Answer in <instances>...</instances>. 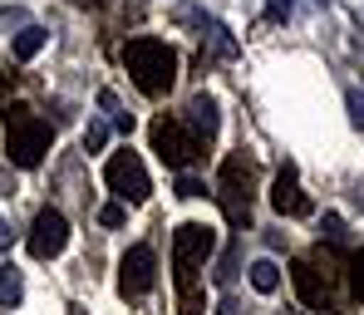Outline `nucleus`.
Returning a JSON list of instances; mask_svg holds the SVG:
<instances>
[{"label": "nucleus", "instance_id": "f257e3e1", "mask_svg": "<svg viewBox=\"0 0 364 315\" xmlns=\"http://www.w3.org/2000/svg\"><path fill=\"white\" fill-rule=\"evenodd\" d=\"M123 69L148 99H163L178 84V50L168 40H158V35H133L123 45Z\"/></svg>", "mask_w": 364, "mask_h": 315}, {"label": "nucleus", "instance_id": "f03ea898", "mask_svg": "<svg viewBox=\"0 0 364 315\" xmlns=\"http://www.w3.org/2000/svg\"><path fill=\"white\" fill-rule=\"evenodd\" d=\"M0 119H5V158L15 168H40L50 143H55V128L45 124L40 114H30L25 104H15L10 94L0 99Z\"/></svg>", "mask_w": 364, "mask_h": 315}, {"label": "nucleus", "instance_id": "7ed1b4c3", "mask_svg": "<svg viewBox=\"0 0 364 315\" xmlns=\"http://www.w3.org/2000/svg\"><path fill=\"white\" fill-rule=\"evenodd\" d=\"M251 197H256V158L227 153L222 158V173H217V202H222V217L237 232L251 227Z\"/></svg>", "mask_w": 364, "mask_h": 315}, {"label": "nucleus", "instance_id": "20e7f679", "mask_svg": "<svg viewBox=\"0 0 364 315\" xmlns=\"http://www.w3.org/2000/svg\"><path fill=\"white\" fill-rule=\"evenodd\" d=\"M291 286H296L305 311H330L335 306V266H330V256L315 252V256L291 261Z\"/></svg>", "mask_w": 364, "mask_h": 315}, {"label": "nucleus", "instance_id": "39448f33", "mask_svg": "<svg viewBox=\"0 0 364 315\" xmlns=\"http://www.w3.org/2000/svg\"><path fill=\"white\" fill-rule=\"evenodd\" d=\"M212 252H217V232L207 222H182L173 232V276H178V286H192L197 266H207Z\"/></svg>", "mask_w": 364, "mask_h": 315}, {"label": "nucleus", "instance_id": "423d86ee", "mask_svg": "<svg viewBox=\"0 0 364 315\" xmlns=\"http://www.w3.org/2000/svg\"><path fill=\"white\" fill-rule=\"evenodd\" d=\"M148 138H153V153H158L173 173H187V168H192V158L207 148V143H202L192 128L182 124V119H168V114H163V119H153Z\"/></svg>", "mask_w": 364, "mask_h": 315}, {"label": "nucleus", "instance_id": "0eeeda50", "mask_svg": "<svg viewBox=\"0 0 364 315\" xmlns=\"http://www.w3.org/2000/svg\"><path fill=\"white\" fill-rule=\"evenodd\" d=\"M104 183H109V192L119 197V202H128V207H143L148 197H153V183H148V168L138 163V153H114L109 163H104Z\"/></svg>", "mask_w": 364, "mask_h": 315}, {"label": "nucleus", "instance_id": "6e6552de", "mask_svg": "<svg viewBox=\"0 0 364 315\" xmlns=\"http://www.w3.org/2000/svg\"><path fill=\"white\" fill-rule=\"evenodd\" d=\"M153 286H158V256H153V247L138 242L119 261V291H123V301H143Z\"/></svg>", "mask_w": 364, "mask_h": 315}, {"label": "nucleus", "instance_id": "1a4fd4ad", "mask_svg": "<svg viewBox=\"0 0 364 315\" xmlns=\"http://www.w3.org/2000/svg\"><path fill=\"white\" fill-rule=\"evenodd\" d=\"M25 247H30L35 261H50V256H60L64 247H69V222H64L60 207H45V212L35 217V227H30Z\"/></svg>", "mask_w": 364, "mask_h": 315}, {"label": "nucleus", "instance_id": "9d476101", "mask_svg": "<svg viewBox=\"0 0 364 315\" xmlns=\"http://www.w3.org/2000/svg\"><path fill=\"white\" fill-rule=\"evenodd\" d=\"M271 207H276L281 217H310V197H305V188H301L296 163H286V168L276 173V183H271Z\"/></svg>", "mask_w": 364, "mask_h": 315}, {"label": "nucleus", "instance_id": "9b49d317", "mask_svg": "<svg viewBox=\"0 0 364 315\" xmlns=\"http://www.w3.org/2000/svg\"><path fill=\"white\" fill-rule=\"evenodd\" d=\"M182 124L192 128L202 143H212V133H217V104L207 99V94H197L192 104H187V114H182Z\"/></svg>", "mask_w": 364, "mask_h": 315}, {"label": "nucleus", "instance_id": "f8f14e48", "mask_svg": "<svg viewBox=\"0 0 364 315\" xmlns=\"http://www.w3.org/2000/svg\"><path fill=\"white\" fill-rule=\"evenodd\" d=\"M10 50H15V60H35V55L45 50V30H40V25H20V35H15Z\"/></svg>", "mask_w": 364, "mask_h": 315}, {"label": "nucleus", "instance_id": "ddd939ff", "mask_svg": "<svg viewBox=\"0 0 364 315\" xmlns=\"http://www.w3.org/2000/svg\"><path fill=\"white\" fill-rule=\"evenodd\" d=\"M20 296H25V276L5 261L0 266V306H20Z\"/></svg>", "mask_w": 364, "mask_h": 315}, {"label": "nucleus", "instance_id": "4468645a", "mask_svg": "<svg viewBox=\"0 0 364 315\" xmlns=\"http://www.w3.org/2000/svg\"><path fill=\"white\" fill-rule=\"evenodd\" d=\"M232 55H237V40L227 35V25H212V50L202 45V64L207 60H232Z\"/></svg>", "mask_w": 364, "mask_h": 315}, {"label": "nucleus", "instance_id": "2eb2a0df", "mask_svg": "<svg viewBox=\"0 0 364 315\" xmlns=\"http://www.w3.org/2000/svg\"><path fill=\"white\" fill-rule=\"evenodd\" d=\"M251 286H256L261 296H271V291L281 286V266H276V261H256V266H251Z\"/></svg>", "mask_w": 364, "mask_h": 315}, {"label": "nucleus", "instance_id": "dca6fc26", "mask_svg": "<svg viewBox=\"0 0 364 315\" xmlns=\"http://www.w3.org/2000/svg\"><path fill=\"white\" fill-rule=\"evenodd\" d=\"M237 276H242V256H237V247H227V252H222V261H217V271H212V281L227 291Z\"/></svg>", "mask_w": 364, "mask_h": 315}, {"label": "nucleus", "instance_id": "f3484780", "mask_svg": "<svg viewBox=\"0 0 364 315\" xmlns=\"http://www.w3.org/2000/svg\"><path fill=\"white\" fill-rule=\"evenodd\" d=\"M182 296H178V315H202L207 311V296L197 291V286H178Z\"/></svg>", "mask_w": 364, "mask_h": 315}, {"label": "nucleus", "instance_id": "a211bd4d", "mask_svg": "<svg viewBox=\"0 0 364 315\" xmlns=\"http://www.w3.org/2000/svg\"><path fill=\"white\" fill-rule=\"evenodd\" d=\"M350 286H355V296L364 301V247H360V252H350Z\"/></svg>", "mask_w": 364, "mask_h": 315}, {"label": "nucleus", "instance_id": "6ab92c4d", "mask_svg": "<svg viewBox=\"0 0 364 315\" xmlns=\"http://www.w3.org/2000/svg\"><path fill=\"white\" fill-rule=\"evenodd\" d=\"M104 143H109V128H104V124H89V128H84V148H89V153H99Z\"/></svg>", "mask_w": 364, "mask_h": 315}, {"label": "nucleus", "instance_id": "aec40b11", "mask_svg": "<svg viewBox=\"0 0 364 315\" xmlns=\"http://www.w3.org/2000/svg\"><path fill=\"white\" fill-rule=\"evenodd\" d=\"M178 197H207V188H202L192 173H178Z\"/></svg>", "mask_w": 364, "mask_h": 315}, {"label": "nucleus", "instance_id": "412c9836", "mask_svg": "<svg viewBox=\"0 0 364 315\" xmlns=\"http://www.w3.org/2000/svg\"><path fill=\"white\" fill-rule=\"evenodd\" d=\"M296 0H266V20H291Z\"/></svg>", "mask_w": 364, "mask_h": 315}, {"label": "nucleus", "instance_id": "4be33fe9", "mask_svg": "<svg viewBox=\"0 0 364 315\" xmlns=\"http://www.w3.org/2000/svg\"><path fill=\"white\" fill-rule=\"evenodd\" d=\"M123 217H128V212H123V202H109V207L99 212V222H104V227H123Z\"/></svg>", "mask_w": 364, "mask_h": 315}, {"label": "nucleus", "instance_id": "5701e85b", "mask_svg": "<svg viewBox=\"0 0 364 315\" xmlns=\"http://www.w3.org/2000/svg\"><path fill=\"white\" fill-rule=\"evenodd\" d=\"M320 232H325V237H330V242H345V222H340V217H335V212H330V217H325V222H320Z\"/></svg>", "mask_w": 364, "mask_h": 315}, {"label": "nucleus", "instance_id": "b1692460", "mask_svg": "<svg viewBox=\"0 0 364 315\" xmlns=\"http://www.w3.org/2000/svg\"><path fill=\"white\" fill-rule=\"evenodd\" d=\"M212 315H251V311H246L242 301H232V296H227V301H222V306H217Z\"/></svg>", "mask_w": 364, "mask_h": 315}, {"label": "nucleus", "instance_id": "393cba45", "mask_svg": "<svg viewBox=\"0 0 364 315\" xmlns=\"http://www.w3.org/2000/svg\"><path fill=\"white\" fill-rule=\"evenodd\" d=\"M114 128H119V133H133V114H119V109H114Z\"/></svg>", "mask_w": 364, "mask_h": 315}, {"label": "nucleus", "instance_id": "a878e982", "mask_svg": "<svg viewBox=\"0 0 364 315\" xmlns=\"http://www.w3.org/2000/svg\"><path fill=\"white\" fill-rule=\"evenodd\" d=\"M10 237H15V232H10V222L0 217V247H10Z\"/></svg>", "mask_w": 364, "mask_h": 315}, {"label": "nucleus", "instance_id": "bb28decb", "mask_svg": "<svg viewBox=\"0 0 364 315\" xmlns=\"http://www.w3.org/2000/svg\"><path fill=\"white\" fill-rule=\"evenodd\" d=\"M74 5H79V10H99L104 0H74Z\"/></svg>", "mask_w": 364, "mask_h": 315}, {"label": "nucleus", "instance_id": "cd10ccee", "mask_svg": "<svg viewBox=\"0 0 364 315\" xmlns=\"http://www.w3.org/2000/svg\"><path fill=\"white\" fill-rule=\"evenodd\" d=\"M69 315H89V311H79V306H74V311H69Z\"/></svg>", "mask_w": 364, "mask_h": 315}, {"label": "nucleus", "instance_id": "c85d7f7f", "mask_svg": "<svg viewBox=\"0 0 364 315\" xmlns=\"http://www.w3.org/2000/svg\"><path fill=\"white\" fill-rule=\"evenodd\" d=\"M281 315H301V311H281Z\"/></svg>", "mask_w": 364, "mask_h": 315}, {"label": "nucleus", "instance_id": "c756f323", "mask_svg": "<svg viewBox=\"0 0 364 315\" xmlns=\"http://www.w3.org/2000/svg\"><path fill=\"white\" fill-rule=\"evenodd\" d=\"M325 315H335V311H325Z\"/></svg>", "mask_w": 364, "mask_h": 315}]
</instances>
